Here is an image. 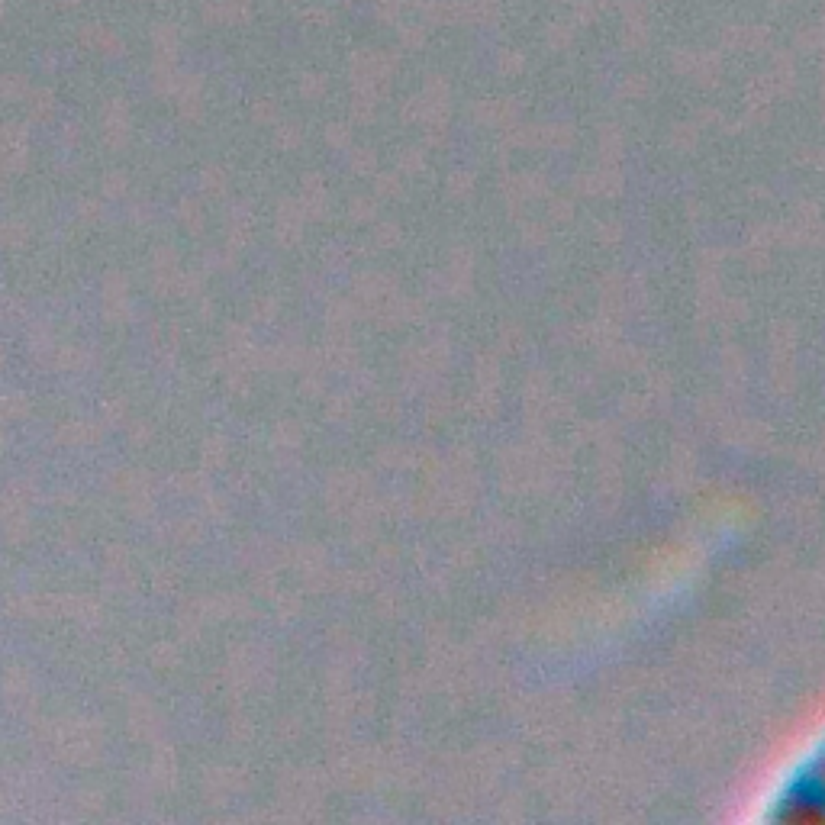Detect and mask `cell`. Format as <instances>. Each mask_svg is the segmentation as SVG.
<instances>
[{
	"label": "cell",
	"instance_id": "cell-4",
	"mask_svg": "<svg viewBox=\"0 0 825 825\" xmlns=\"http://www.w3.org/2000/svg\"><path fill=\"white\" fill-rule=\"evenodd\" d=\"M465 4V26H497L503 17L500 0H461Z\"/></svg>",
	"mask_w": 825,
	"mask_h": 825
},
{
	"label": "cell",
	"instance_id": "cell-7",
	"mask_svg": "<svg viewBox=\"0 0 825 825\" xmlns=\"http://www.w3.org/2000/svg\"><path fill=\"white\" fill-rule=\"evenodd\" d=\"M574 17L571 20H555V23H548V33H545V39H548V46L552 49H564V46H571V39H574Z\"/></svg>",
	"mask_w": 825,
	"mask_h": 825
},
{
	"label": "cell",
	"instance_id": "cell-2",
	"mask_svg": "<svg viewBox=\"0 0 825 825\" xmlns=\"http://www.w3.org/2000/svg\"><path fill=\"white\" fill-rule=\"evenodd\" d=\"M200 20L210 26H245L252 20V7L242 0H207L200 7Z\"/></svg>",
	"mask_w": 825,
	"mask_h": 825
},
{
	"label": "cell",
	"instance_id": "cell-16",
	"mask_svg": "<svg viewBox=\"0 0 825 825\" xmlns=\"http://www.w3.org/2000/svg\"><path fill=\"white\" fill-rule=\"evenodd\" d=\"M242 4H249V0H242Z\"/></svg>",
	"mask_w": 825,
	"mask_h": 825
},
{
	"label": "cell",
	"instance_id": "cell-3",
	"mask_svg": "<svg viewBox=\"0 0 825 825\" xmlns=\"http://www.w3.org/2000/svg\"><path fill=\"white\" fill-rule=\"evenodd\" d=\"M419 13L432 26H465V4L461 0H419Z\"/></svg>",
	"mask_w": 825,
	"mask_h": 825
},
{
	"label": "cell",
	"instance_id": "cell-5",
	"mask_svg": "<svg viewBox=\"0 0 825 825\" xmlns=\"http://www.w3.org/2000/svg\"><path fill=\"white\" fill-rule=\"evenodd\" d=\"M81 42L84 46H94V49H104L110 55H117L123 49V42L120 36H113L110 30H104L100 23H84V30H81Z\"/></svg>",
	"mask_w": 825,
	"mask_h": 825
},
{
	"label": "cell",
	"instance_id": "cell-15",
	"mask_svg": "<svg viewBox=\"0 0 825 825\" xmlns=\"http://www.w3.org/2000/svg\"><path fill=\"white\" fill-rule=\"evenodd\" d=\"M155 4H168V0H155Z\"/></svg>",
	"mask_w": 825,
	"mask_h": 825
},
{
	"label": "cell",
	"instance_id": "cell-11",
	"mask_svg": "<svg viewBox=\"0 0 825 825\" xmlns=\"http://www.w3.org/2000/svg\"><path fill=\"white\" fill-rule=\"evenodd\" d=\"M65 7H81V4H88V0H62Z\"/></svg>",
	"mask_w": 825,
	"mask_h": 825
},
{
	"label": "cell",
	"instance_id": "cell-10",
	"mask_svg": "<svg viewBox=\"0 0 825 825\" xmlns=\"http://www.w3.org/2000/svg\"><path fill=\"white\" fill-rule=\"evenodd\" d=\"M500 68H503V71L523 68V55H519V52H503V55H500Z\"/></svg>",
	"mask_w": 825,
	"mask_h": 825
},
{
	"label": "cell",
	"instance_id": "cell-9",
	"mask_svg": "<svg viewBox=\"0 0 825 825\" xmlns=\"http://www.w3.org/2000/svg\"><path fill=\"white\" fill-rule=\"evenodd\" d=\"M300 23L303 26H313V30H323V26H329V10H323V7L300 10Z\"/></svg>",
	"mask_w": 825,
	"mask_h": 825
},
{
	"label": "cell",
	"instance_id": "cell-12",
	"mask_svg": "<svg viewBox=\"0 0 825 825\" xmlns=\"http://www.w3.org/2000/svg\"><path fill=\"white\" fill-rule=\"evenodd\" d=\"M555 4H574V0H555Z\"/></svg>",
	"mask_w": 825,
	"mask_h": 825
},
{
	"label": "cell",
	"instance_id": "cell-8",
	"mask_svg": "<svg viewBox=\"0 0 825 825\" xmlns=\"http://www.w3.org/2000/svg\"><path fill=\"white\" fill-rule=\"evenodd\" d=\"M400 42L403 46H410V49H419L426 42V30L419 23H403L400 26Z\"/></svg>",
	"mask_w": 825,
	"mask_h": 825
},
{
	"label": "cell",
	"instance_id": "cell-6",
	"mask_svg": "<svg viewBox=\"0 0 825 825\" xmlns=\"http://www.w3.org/2000/svg\"><path fill=\"white\" fill-rule=\"evenodd\" d=\"M152 46L158 49V55H162V59H168V55H175V49H178V30H175V23H158L155 30H152Z\"/></svg>",
	"mask_w": 825,
	"mask_h": 825
},
{
	"label": "cell",
	"instance_id": "cell-14",
	"mask_svg": "<svg viewBox=\"0 0 825 825\" xmlns=\"http://www.w3.org/2000/svg\"><path fill=\"white\" fill-rule=\"evenodd\" d=\"M284 4H297V0H284Z\"/></svg>",
	"mask_w": 825,
	"mask_h": 825
},
{
	"label": "cell",
	"instance_id": "cell-1",
	"mask_svg": "<svg viewBox=\"0 0 825 825\" xmlns=\"http://www.w3.org/2000/svg\"><path fill=\"white\" fill-rule=\"evenodd\" d=\"M764 816L777 822H825V732L777 777Z\"/></svg>",
	"mask_w": 825,
	"mask_h": 825
},
{
	"label": "cell",
	"instance_id": "cell-13",
	"mask_svg": "<svg viewBox=\"0 0 825 825\" xmlns=\"http://www.w3.org/2000/svg\"><path fill=\"white\" fill-rule=\"evenodd\" d=\"M36 4H49V0H36Z\"/></svg>",
	"mask_w": 825,
	"mask_h": 825
}]
</instances>
